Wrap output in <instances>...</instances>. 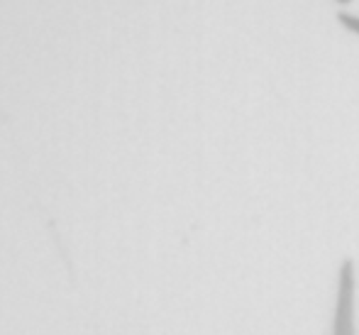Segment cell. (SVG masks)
Returning a JSON list of instances; mask_svg holds the SVG:
<instances>
[{
  "label": "cell",
  "instance_id": "cell-1",
  "mask_svg": "<svg viewBox=\"0 0 359 335\" xmlns=\"http://www.w3.org/2000/svg\"><path fill=\"white\" fill-rule=\"evenodd\" d=\"M357 269L355 262L345 260L337 269L335 311H332L330 335H357Z\"/></svg>",
  "mask_w": 359,
  "mask_h": 335
},
{
  "label": "cell",
  "instance_id": "cell-2",
  "mask_svg": "<svg viewBox=\"0 0 359 335\" xmlns=\"http://www.w3.org/2000/svg\"><path fill=\"white\" fill-rule=\"evenodd\" d=\"M337 20L342 22V27H347L350 32L359 34V18L357 15H350V13H337Z\"/></svg>",
  "mask_w": 359,
  "mask_h": 335
},
{
  "label": "cell",
  "instance_id": "cell-3",
  "mask_svg": "<svg viewBox=\"0 0 359 335\" xmlns=\"http://www.w3.org/2000/svg\"><path fill=\"white\" fill-rule=\"evenodd\" d=\"M335 3H340V5H350L352 0H335Z\"/></svg>",
  "mask_w": 359,
  "mask_h": 335
}]
</instances>
